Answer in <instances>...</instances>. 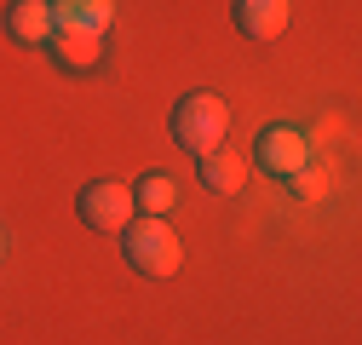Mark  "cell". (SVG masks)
<instances>
[{
  "label": "cell",
  "mask_w": 362,
  "mask_h": 345,
  "mask_svg": "<svg viewBox=\"0 0 362 345\" xmlns=\"http://www.w3.org/2000/svg\"><path fill=\"white\" fill-rule=\"evenodd\" d=\"M81 219L93 230H127L139 219V201H132V185H115V179H98L81 190Z\"/></svg>",
  "instance_id": "3957f363"
},
{
  "label": "cell",
  "mask_w": 362,
  "mask_h": 345,
  "mask_svg": "<svg viewBox=\"0 0 362 345\" xmlns=\"http://www.w3.org/2000/svg\"><path fill=\"white\" fill-rule=\"evenodd\" d=\"M52 58H58V69H69V75H86V69H98L104 64V52H110V40H104V29H58L52 40Z\"/></svg>",
  "instance_id": "5b68a950"
},
{
  "label": "cell",
  "mask_w": 362,
  "mask_h": 345,
  "mask_svg": "<svg viewBox=\"0 0 362 345\" xmlns=\"http://www.w3.org/2000/svg\"><path fill=\"white\" fill-rule=\"evenodd\" d=\"M288 0H236V23H242V35H253V40H276L282 29H288Z\"/></svg>",
  "instance_id": "52a82bcc"
},
{
  "label": "cell",
  "mask_w": 362,
  "mask_h": 345,
  "mask_svg": "<svg viewBox=\"0 0 362 345\" xmlns=\"http://www.w3.org/2000/svg\"><path fill=\"white\" fill-rule=\"evenodd\" d=\"M224 133H230V104H224L218 93H185L173 104V139L185 144L190 156L218 150Z\"/></svg>",
  "instance_id": "6da1fadb"
},
{
  "label": "cell",
  "mask_w": 362,
  "mask_h": 345,
  "mask_svg": "<svg viewBox=\"0 0 362 345\" xmlns=\"http://www.w3.org/2000/svg\"><path fill=\"white\" fill-rule=\"evenodd\" d=\"M6 35L23 40V47H47V40L58 35L52 0H12V6H6Z\"/></svg>",
  "instance_id": "8992f818"
},
{
  "label": "cell",
  "mask_w": 362,
  "mask_h": 345,
  "mask_svg": "<svg viewBox=\"0 0 362 345\" xmlns=\"http://www.w3.org/2000/svg\"><path fill=\"white\" fill-rule=\"evenodd\" d=\"M121 247H127V265L144 271V276H173L185 247H178V230L161 219V213H144V219H132L121 230Z\"/></svg>",
  "instance_id": "7a4b0ae2"
},
{
  "label": "cell",
  "mask_w": 362,
  "mask_h": 345,
  "mask_svg": "<svg viewBox=\"0 0 362 345\" xmlns=\"http://www.w3.org/2000/svg\"><path fill=\"white\" fill-rule=\"evenodd\" d=\"M0 247H6V236H0Z\"/></svg>",
  "instance_id": "8fae6325"
},
{
  "label": "cell",
  "mask_w": 362,
  "mask_h": 345,
  "mask_svg": "<svg viewBox=\"0 0 362 345\" xmlns=\"http://www.w3.org/2000/svg\"><path fill=\"white\" fill-rule=\"evenodd\" d=\"M242 179H247V172H242V156H230L224 144L202 156V185H207V190H218V196H236V190H242Z\"/></svg>",
  "instance_id": "9c48e42d"
},
{
  "label": "cell",
  "mask_w": 362,
  "mask_h": 345,
  "mask_svg": "<svg viewBox=\"0 0 362 345\" xmlns=\"http://www.w3.org/2000/svg\"><path fill=\"white\" fill-rule=\"evenodd\" d=\"M253 161L264 167V172H276V179H293L299 167H310V139L299 133V127H264L259 133V144H253Z\"/></svg>",
  "instance_id": "277c9868"
},
{
  "label": "cell",
  "mask_w": 362,
  "mask_h": 345,
  "mask_svg": "<svg viewBox=\"0 0 362 345\" xmlns=\"http://www.w3.org/2000/svg\"><path fill=\"white\" fill-rule=\"evenodd\" d=\"M132 201H139L144 213H167V207L178 201V185L167 179V172H144V185L132 190Z\"/></svg>",
  "instance_id": "30bf717a"
},
{
  "label": "cell",
  "mask_w": 362,
  "mask_h": 345,
  "mask_svg": "<svg viewBox=\"0 0 362 345\" xmlns=\"http://www.w3.org/2000/svg\"><path fill=\"white\" fill-rule=\"evenodd\" d=\"M58 29H110L115 0H52Z\"/></svg>",
  "instance_id": "ba28073f"
}]
</instances>
